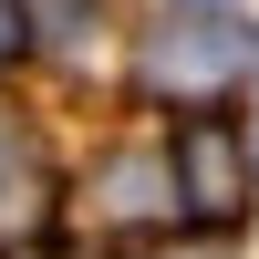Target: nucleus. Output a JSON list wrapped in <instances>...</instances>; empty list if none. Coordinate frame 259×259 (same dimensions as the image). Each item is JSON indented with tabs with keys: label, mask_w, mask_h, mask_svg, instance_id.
I'll list each match as a JSON object with an SVG mask.
<instances>
[{
	"label": "nucleus",
	"mask_w": 259,
	"mask_h": 259,
	"mask_svg": "<svg viewBox=\"0 0 259 259\" xmlns=\"http://www.w3.org/2000/svg\"><path fill=\"white\" fill-rule=\"evenodd\" d=\"M177 166H187V207H197V218H239V197H249V187H239V156H228V135H218V124H197V135H187L177 145Z\"/></svg>",
	"instance_id": "obj_1"
},
{
	"label": "nucleus",
	"mask_w": 259,
	"mask_h": 259,
	"mask_svg": "<svg viewBox=\"0 0 259 259\" xmlns=\"http://www.w3.org/2000/svg\"><path fill=\"white\" fill-rule=\"evenodd\" d=\"M0 52H11V11H0Z\"/></svg>",
	"instance_id": "obj_2"
}]
</instances>
